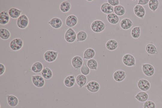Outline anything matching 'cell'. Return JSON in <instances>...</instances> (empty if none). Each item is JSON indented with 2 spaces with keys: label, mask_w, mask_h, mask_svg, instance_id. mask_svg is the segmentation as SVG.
Returning <instances> with one entry per match:
<instances>
[{
  "label": "cell",
  "mask_w": 162,
  "mask_h": 108,
  "mask_svg": "<svg viewBox=\"0 0 162 108\" xmlns=\"http://www.w3.org/2000/svg\"><path fill=\"white\" fill-rule=\"evenodd\" d=\"M106 25L103 21L96 20L92 22L91 28L92 31L96 33H99L103 31L105 29Z\"/></svg>",
  "instance_id": "1"
},
{
  "label": "cell",
  "mask_w": 162,
  "mask_h": 108,
  "mask_svg": "<svg viewBox=\"0 0 162 108\" xmlns=\"http://www.w3.org/2000/svg\"><path fill=\"white\" fill-rule=\"evenodd\" d=\"M122 62L125 65L128 67H134L136 65L135 57L130 54H126L123 56Z\"/></svg>",
  "instance_id": "2"
},
{
  "label": "cell",
  "mask_w": 162,
  "mask_h": 108,
  "mask_svg": "<svg viewBox=\"0 0 162 108\" xmlns=\"http://www.w3.org/2000/svg\"><path fill=\"white\" fill-rule=\"evenodd\" d=\"M65 40L68 43H73L77 39V34L76 32L72 28L68 29L64 35Z\"/></svg>",
  "instance_id": "3"
},
{
  "label": "cell",
  "mask_w": 162,
  "mask_h": 108,
  "mask_svg": "<svg viewBox=\"0 0 162 108\" xmlns=\"http://www.w3.org/2000/svg\"><path fill=\"white\" fill-rule=\"evenodd\" d=\"M24 42L22 39L20 38H16L11 41L10 43V48L15 51L21 50L23 46Z\"/></svg>",
  "instance_id": "4"
},
{
  "label": "cell",
  "mask_w": 162,
  "mask_h": 108,
  "mask_svg": "<svg viewBox=\"0 0 162 108\" xmlns=\"http://www.w3.org/2000/svg\"><path fill=\"white\" fill-rule=\"evenodd\" d=\"M142 70L145 75L148 77L152 76L155 73L153 66L149 63H144L142 65Z\"/></svg>",
  "instance_id": "5"
},
{
  "label": "cell",
  "mask_w": 162,
  "mask_h": 108,
  "mask_svg": "<svg viewBox=\"0 0 162 108\" xmlns=\"http://www.w3.org/2000/svg\"><path fill=\"white\" fill-rule=\"evenodd\" d=\"M58 52L53 51H46L44 55V58L45 60L49 63H52L55 61L56 59Z\"/></svg>",
  "instance_id": "6"
},
{
  "label": "cell",
  "mask_w": 162,
  "mask_h": 108,
  "mask_svg": "<svg viewBox=\"0 0 162 108\" xmlns=\"http://www.w3.org/2000/svg\"><path fill=\"white\" fill-rule=\"evenodd\" d=\"M29 22L28 18L26 15H21L17 20V25L21 29H25L28 26Z\"/></svg>",
  "instance_id": "7"
},
{
  "label": "cell",
  "mask_w": 162,
  "mask_h": 108,
  "mask_svg": "<svg viewBox=\"0 0 162 108\" xmlns=\"http://www.w3.org/2000/svg\"><path fill=\"white\" fill-rule=\"evenodd\" d=\"M137 86L141 91L144 92L148 91L151 87V85L149 81L144 79L139 80L137 82Z\"/></svg>",
  "instance_id": "8"
},
{
  "label": "cell",
  "mask_w": 162,
  "mask_h": 108,
  "mask_svg": "<svg viewBox=\"0 0 162 108\" xmlns=\"http://www.w3.org/2000/svg\"><path fill=\"white\" fill-rule=\"evenodd\" d=\"M85 87L89 92L95 93L99 91L100 86L99 83L97 82L92 81L88 82Z\"/></svg>",
  "instance_id": "9"
},
{
  "label": "cell",
  "mask_w": 162,
  "mask_h": 108,
  "mask_svg": "<svg viewBox=\"0 0 162 108\" xmlns=\"http://www.w3.org/2000/svg\"><path fill=\"white\" fill-rule=\"evenodd\" d=\"M134 12L135 15L140 19L142 20L146 15V10L143 6L137 5L134 8Z\"/></svg>",
  "instance_id": "10"
},
{
  "label": "cell",
  "mask_w": 162,
  "mask_h": 108,
  "mask_svg": "<svg viewBox=\"0 0 162 108\" xmlns=\"http://www.w3.org/2000/svg\"><path fill=\"white\" fill-rule=\"evenodd\" d=\"M127 74L126 72L122 70H118L114 73L113 75L114 80L118 82H121L125 79Z\"/></svg>",
  "instance_id": "11"
},
{
  "label": "cell",
  "mask_w": 162,
  "mask_h": 108,
  "mask_svg": "<svg viewBox=\"0 0 162 108\" xmlns=\"http://www.w3.org/2000/svg\"><path fill=\"white\" fill-rule=\"evenodd\" d=\"M71 63L74 69L77 70L81 68L83 65V59L80 56H75L72 59Z\"/></svg>",
  "instance_id": "12"
},
{
  "label": "cell",
  "mask_w": 162,
  "mask_h": 108,
  "mask_svg": "<svg viewBox=\"0 0 162 108\" xmlns=\"http://www.w3.org/2000/svg\"><path fill=\"white\" fill-rule=\"evenodd\" d=\"M32 80L33 85L38 88H42L45 85V82L44 78L38 75L32 76Z\"/></svg>",
  "instance_id": "13"
},
{
  "label": "cell",
  "mask_w": 162,
  "mask_h": 108,
  "mask_svg": "<svg viewBox=\"0 0 162 108\" xmlns=\"http://www.w3.org/2000/svg\"><path fill=\"white\" fill-rule=\"evenodd\" d=\"M78 22L77 17L75 15H71L68 16L65 21L66 26L67 27L72 28L76 26Z\"/></svg>",
  "instance_id": "14"
},
{
  "label": "cell",
  "mask_w": 162,
  "mask_h": 108,
  "mask_svg": "<svg viewBox=\"0 0 162 108\" xmlns=\"http://www.w3.org/2000/svg\"><path fill=\"white\" fill-rule=\"evenodd\" d=\"M134 25V23L132 21L127 18H125L122 20L120 23L121 28L125 30L130 29Z\"/></svg>",
  "instance_id": "15"
},
{
  "label": "cell",
  "mask_w": 162,
  "mask_h": 108,
  "mask_svg": "<svg viewBox=\"0 0 162 108\" xmlns=\"http://www.w3.org/2000/svg\"><path fill=\"white\" fill-rule=\"evenodd\" d=\"M87 81V78L82 74L78 75L76 78V83L80 88H82L85 86Z\"/></svg>",
  "instance_id": "16"
},
{
  "label": "cell",
  "mask_w": 162,
  "mask_h": 108,
  "mask_svg": "<svg viewBox=\"0 0 162 108\" xmlns=\"http://www.w3.org/2000/svg\"><path fill=\"white\" fill-rule=\"evenodd\" d=\"M114 7L108 3L103 4L101 6L100 10L102 13L107 15L113 13Z\"/></svg>",
  "instance_id": "17"
},
{
  "label": "cell",
  "mask_w": 162,
  "mask_h": 108,
  "mask_svg": "<svg viewBox=\"0 0 162 108\" xmlns=\"http://www.w3.org/2000/svg\"><path fill=\"white\" fill-rule=\"evenodd\" d=\"M48 23L51 26L55 29H59L62 25V20L59 18L55 17L52 19L48 22Z\"/></svg>",
  "instance_id": "18"
},
{
  "label": "cell",
  "mask_w": 162,
  "mask_h": 108,
  "mask_svg": "<svg viewBox=\"0 0 162 108\" xmlns=\"http://www.w3.org/2000/svg\"><path fill=\"white\" fill-rule=\"evenodd\" d=\"M10 20V16L7 11H4L0 13V24L5 25L8 23Z\"/></svg>",
  "instance_id": "19"
},
{
  "label": "cell",
  "mask_w": 162,
  "mask_h": 108,
  "mask_svg": "<svg viewBox=\"0 0 162 108\" xmlns=\"http://www.w3.org/2000/svg\"><path fill=\"white\" fill-rule=\"evenodd\" d=\"M119 45L118 42L114 39L109 40L107 42L106 46L107 49L110 51L116 50Z\"/></svg>",
  "instance_id": "20"
},
{
  "label": "cell",
  "mask_w": 162,
  "mask_h": 108,
  "mask_svg": "<svg viewBox=\"0 0 162 108\" xmlns=\"http://www.w3.org/2000/svg\"><path fill=\"white\" fill-rule=\"evenodd\" d=\"M135 98L141 103H144L148 99L149 96L146 92L141 91L137 93L135 97Z\"/></svg>",
  "instance_id": "21"
},
{
  "label": "cell",
  "mask_w": 162,
  "mask_h": 108,
  "mask_svg": "<svg viewBox=\"0 0 162 108\" xmlns=\"http://www.w3.org/2000/svg\"><path fill=\"white\" fill-rule=\"evenodd\" d=\"M76 82V79L74 75L67 76L65 79L64 83L65 85L68 88H71L74 86Z\"/></svg>",
  "instance_id": "22"
},
{
  "label": "cell",
  "mask_w": 162,
  "mask_h": 108,
  "mask_svg": "<svg viewBox=\"0 0 162 108\" xmlns=\"http://www.w3.org/2000/svg\"><path fill=\"white\" fill-rule=\"evenodd\" d=\"M22 11L18 9L12 8L9 9L8 14L10 17L13 19H18L21 16Z\"/></svg>",
  "instance_id": "23"
},
{
  "label": "cell",
  "mask_w": 162,
  "mask_h": 108,
  "mask_svg": "<svg viewBox=\"0 0 162 108\" xmlns=\"http://www.w3.org/2000/svg\"><path fill=\"white\" fill-rule=\"evenodd\" d=\"M95 50L92 48H88L84 51L83 53V58L86 60H89L93 58L95 56Z\"/></svg>",
  "instance_id": "24"
},
{
  "label": "cell",
  "mask_w": 162,
  "mask_h": 108,
  "mask_svg": "<svg viewBox=\"0 0 162 108\" xmlns=\"http://www.w3.org/2000/svg\"><path fill=\"white\" fill-rule=\"evenodd\" d=\"M107 19L110 23L113 25H117L119 21V16L114 13L107 15Z\"/></svg>",
  "instance_id": "25"
},
{
  "label": "cell",
  "mask_w": 162,
  "mask_h": 108,
  "mask_svg": "<svg viewBox=\"0 0 162 108\" xmlns=\"http://www.w3.org/2000/svg\"><path fill=\"white\" fill-rule=\"evenodd\" d=\"M7 100L9 105L11 107H15L19 103V100L16 96L12 95H8Z\"/></svg>",
  "instance_id": "26"
},
{
  "label": "cell",
  "mask_w": 162,
  "mask_h": 108,
  "mask_svg": "<svg viewBox=\"0 0 162 108\" xmlns=\"http://www.w3.org/2000/svg\"><path fill=\"white\" fill-rule=\"evenodd\" d=\"M41 74L44 79L47 80L51 79L53 76L52 72L50 68L47 67L44 68Z\"/></svg>",
  "instance_id": "27"
},
{
  "label": "cell",
  "mask_w": 162,
  "mask_h": 108,
  "mask_svg": "<svg viewBox=\"0 0 162 108\" xmlns=\"http://www.w3.org/2000/svg\"><path fill=\"white\" fill-rule=\"evenodd\" d=\"M43 69L44 66L43 64L39 62L34 63L31 68L32 71L35 73H38L41 72Z\"/></svg>",
  "instance_id": "28"
},
{
  "label": "cell",
  "mask_w": 162,
  "mask_h": 108,
  "mask_svg": "<svg viewBox=\"0 0 162 108\" xmlns=\"http://www.w3.org/2000/svg\"><path fill=\"white\" fill-rule=\"evenodd\" d=\"M71 8V5L69 1H68L62 2L60 4V10L63 13H68Z\"/></svg>",
  "instance_id": "29"
},
{
  "label": "cell",
  "mask_w": 162,
  "mask_h": 108,
  "mask_svg": "<svg viewBox=\"0 0 162 108\" xmlns=\"http://www.w3.org/2000/svg\"><path fill=\"white\" fill-rule=\"evenodd\" d=\"M146 49V52L150 55H154L158 53L157 47L152 43H149L147 45Z\"/></svg>",
  "instance_id": "30"
},
{
  "label": "cell",
  "mask_w": 162,
  "mask_h": 108,
  "mask_svg": "<svg viewBox=\"0 0 162 108\" xmlns=\"http://www.w3.org/2000/svg\"><path fill=\"white\" fill-rule=\"evenodd\" d=\"M125 9L123 5H118L114 7V12L118 16H122L125 13Z\"/></svg>",
  "instance_id": "31"
},
{
  "label": "cell",
  "mask_w": 162,
  "mask_h": 108,
  "mask_svg": "<svg viewBox=\"0 0 162 108\" xmlns=\"http://www.w3.org/2000/svg\"><path fill=\"white\" fill-rule=\"evenodd\" d=\"M10 33L7 29L1 28L0 29V38L4 40H7L10 37Z\"/></svg>",
  "instance_id": "32"
},
{
  "label": "cell",
  "mask_w": 162,
  "mask_h": 108,
  "mask_svg": "<svg viewBox=\"0 0 162 108\" xmlns=\"http://www.w3.org/2000/svg\"><path fill=\"white\" fill-rule=\"evenodd\" d=\"M159 3L158 0H150L148 6L150 10L155 12L158 8Z\"/></svg>",
  "instance_id": "33"
},
{
  "label": "cell",
  "mask_w": 162,
  "mask_h": 108,
  "mask_svg": "<svg viewBox=\"0 0 162 108\" xmlns=\"http://www.w3.org/2000/svg\"><path fill=\"white\" fill-rule=\"evenodd\" d=\"M141 30L140 26H135L131 30V35L132 38L137 39L139 38L141 35Z\"/></svg>",
  "instance_id": "34"
},
{
  "label": "cell",
  "mask_w": 162,
  "mask_h": 108,
  "mask_svg": "<svg viewBox=\"0 0 162 108\" xmlns=\"http://www.w3.org/2000/svg\"><path fill=\"white\" fill-rule=\"evenodd\" d=\"M86 64L90 69L94 70H97L98 63L95 59H92L88 60Z\"/></svg>",
  "instance_id": "35"
},
{
  "label": "cell",
  "mask_w": 162,
  "mask_h": 108,
  "mask_svg": "<svg viewBox=\"0 0 162 108\" xmlns=\"http://www.w3.org/2000/svg\"><path fill=\"white\" fill-rule=\"evenodd\" d=\"M87 38L88 34L85 31H80L77 34V41L78 42L84 41Z\"/></svg>",
  "instance_id": "36"
},
{
  "label": "cell",
  "mask_w": 162,
  "mask_h": 108,
  "mask_svg": "<svg viewBox=\"0 0 162 108\" xmlns=\"http://www.w3.org/2000/svg\"><path fill=\"white\" fill-rule=\"evenodd\" d=\"M80 72L82 74L86 76L89 74L90 70L87 65L84 63L80 68Z\"/></svg>",
  "instance_id": "37"
},
{
  "label": "cell",
  "mask_w": 162,
  "mask_h": 108,
  "mask_svg": "<svg viewBox=\"0 0 162 108\" xmlns=\"http://www.w3.org/2000/svg\"><path fill=\"white\" fill-rule=\"evenodd\" d=\"M143 108H156V105L154 102L152 100H147L142 104Z\"/></svg>",
  "instance_id": "38"
},
{
  "label": "cell",
  "mask_w": 162,
  "mask_h": 108,
  "mask_svg": "<svg viewBox=\"0 0 162 108\" xmlns=\"http://www.w3.org/2000/svg\"><path fill=\"white\" fill-rule=\"evenodd\" d=\"M108 3L112 6L116 7L119 5L120 3L119 0H108L107 1Z\"/></svg>",
  "instance_id": "39"
},
{
  "label": "cell",
  "mask_w": 162,
  "mask_h": 108,
  "mask_svg": "<svg viewBox=\"0 0 162 108\" xmlns=\"http://www.w3.org/2000/svg\"><path fill=\"white\" fill-rule=\"evenodd\" d=\"M5 66L2 63H0V76H2L5 73Z\"/></svg>",
  "instance_id": "40"
},
{
  "label": "cell",
  "mask_w": 162,
  "mask_h": 108,
  "mask_svg": "<svg viewBox=\"0 0 162 108\" xmlns=\"http://www.w3.org/2000/svg\"><path fill=\"white\" fill-rule=\"evenodd\" d=\"M149 1V0H139L138 5L142 6L146 5L148 4Z\"/></svg>",
  "instance_id": "41"
},
{
  "label": "cell",
  "mask_w": 162,
  "mask_h": 108,
  "mask_svg": "<svg viewBox=\"0 0 162 108\" xmlns=\"http://www.w3.org/2000/svg\"><path fill=\"white\" fill-rule=\"evenodd\" d=\"M87 1L88 2H93V1H92H92H89V0H88V1Z\"/></svg>",
  "instance_id": "42"
},
{
  "label": "cell",
  "mask_w": 162,
  "mask_h": 108,
  "mask_svg": "<svg viewBox=\"0 0 162 108\" xmlns=\"http://www.w3.org/2000/svg\"><path fill=\"white\" fill-rule=\"evenodd\" d=\"M134 1V2H136L137 1Z\"/></svg>",
  "instance_id": "43"
},
{
  "label": "cell",
  "mask_w": 162,
  "mask_h": 108,
  "mask_svg": "<svg viewBox=\"0 0 162 108\" xmlns=\"http://www.w3.org/2000/svg\"></svg>",
  "instance_id": "44"
},
{
  "label": "cell",
  "mask_w": 162,
  "mask_h": 108,
  "mask_svg": "<svg viewBox=\"0 0 162 108\" xmlns=\"http://www.w3.org/2000/svg\"><path fill=\"white\" fill-rule=\"evenodd\" d=\"M142 108V107H141V108Z\"/></svg>",
  "instance_id": "45"
}]
</instances>
